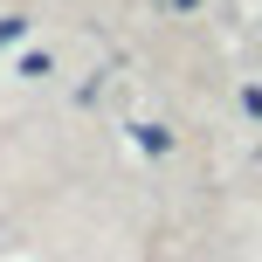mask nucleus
<instances>
[{"label":"nucleus","mask_w":262,"mask_h":262,"mask_svg":"<svg viewBox=\"0 0 262 262\" xmlns=\"http://www.w3.org/2000/svg\"><path fill=\"white\" fill-rule=\"evenodd\" d=\"M131 138H138L145 152H166V145H172V131H159V124H138V131H131Z\"/></svg>","instance_id":"obj_1"},{"label":"nucleus","mask_w":262,"mask_h":262,"mask_svg":"<svg viewBox=\"0 0 262 262\" xmlns=\"http://www.w3.org/2000/svg\"><path fill=\"white\" fill-rule=\"evenodd\" d=\"M242 111H249V118H262V83H249V90H242Z\"/></svg>","instance_id":"obj_2"},{"label":"nucleus","mask_w":262,"mask_h":262,"mask_svg":"<svg viewBox=\"0 0 262 262\" xmlns=\"http://www.w3.org/2000/svg\"><path fill=\"white\" fill-rule=\"evenodd\" d=\"M172 7H193V0H172Z\"/></svg>","instance_id":"obj_3"}]
</instances>
